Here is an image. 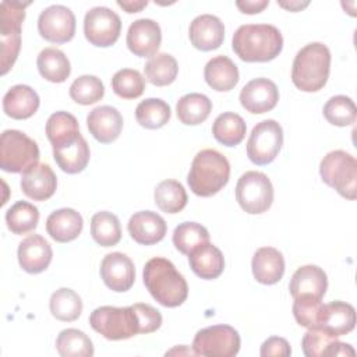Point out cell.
Wrapping results in <instances>:
<instances>
[{"mask_svg": "<svg viewBox=\"0 0 357 357\" xmlns=\"http://www.w3.org/2000/svg\"><path fill=\"white\" fill-rule=\"evenodd\" d=\"M231 47L243 61L265 63L280 54L283 38L275 25L247 24L233 33Z\"/></svg>", "mask_w": 357, "mask_h": 357, "instance_id": "cell-1", "label": "cell"}, {"mask_svg": "<svg viewBox=\"0 0 357 357\" xmlns=\"http://www.w3.org/2000/svg\"><path fill=\"white\" fill-rule=\"evenodd\" d=\"M142 276L145 287L160 305L174 308L187 300V282L169 259L151 258L144 266Z\"/></svg>", "mask_w": 357, "mask_h": 357, "instance_id": "cell-2", "label": "cell"}, {"mask_svg": "<svg viewBox=\"0 0 357 357\" xmlns=\"http://www.w3.org/2000/svg\"><path fill=\"white\" fill-rule=\"evenodd\" d=\"M329 71V49L321 42H312L297 52L291 67V81L303 92H317L325 86Z\"/></svg>", "mask_w": 357, "mask_h": 357, "instance_id": "cell-3", "label": "cell"}, {"mask_svg": "<svg viewBox=\"0 0 357 357\" xmlns=\"http://www.w3.org/2000/svg\"><path fill=\"white\" fill-rule=\"evenodd\" d=\"M229 177L230 163L226 156L215 149H202L192 159L187 183L195 195L212 197L227 184Z\"/></svg>", "mask_w": 357, "mask_h": 357, "instance_id": "cell-4", "label": "cell"}, {"mask_svg": "<svg viewBox=\"0 0 357 357\" xmlns=\"http://www.w3.org/2000/svg\"><path fill=\"white\" fill-rule=\"evenodd\" d=\"M319 174L322 181L343 198H357V160L349 152L336 149L326 153L321 160Z\"/></svg>", "mask_w": 357, "mask_h": 357, "instance_id": "cell-5", "label": "cell"}, {"mask_svg": "<svg viewBox=\"0 0 357 357\" xmlns=\"http://www.w3.org/2000/svg\"><path fill=\"white\" fill-rule=\"evenodd\" d=\"M29 1H8L0 4V45H1V74L6 75L14 66L21 49V25L25 18V8Z\"/></svg>", "mask_w": 357, "mask_h": 357, "instance_id": "cell-6", "label": "cell"}, {"mask_svg": "<svg viewBox=\"0 0 357 357\" xmlns=\"http://www.w3.org/2000/svg\"><path fill=\"white\" fill-rule=\"evenodd\" d=\"M89 324L95 332L109 340H123L139 333L138 317L132 305L98 307L91 312Z\"/></svg>", "mask_w": 357, "mask_h": 357, "instance_id": "cell-7", "label": "cell"}, {"mask_svg": "<svg viewBox=\"0 0 357 357\" xmlns=\"http://www.w3.org/2000/svg\"><path fill=\"white\" fill-rule=\"evenodd\" d=\"M39 146L25 132L6 130L0 138V166L8 173H24L39 160Z\"/></svg>", "mask_w": 357, "mask_h": 357, "instance_id": "cell-8", "label": "cell"}, {"mask_svg": "<svg viewBox=\"0 0 357 357\" xmlns=\"http://www.w3.org/2000/svg\"><path fill=\"white\" fill-rule=\"evenodd\" d=\"M236 199L244 212L264 213L273 202V185L266 174L255 170L245 172L237 181Z\"/></svg>", "mask_w": 357, "mask_h": 357, "instance_id": "cell-9", "label": "cell"}, {"mask_svg": "<svg viewBox=\"0 0 357 357\" xmlns=\"http://www.w3.org/2000/svg\"><path fill=\"white\" fill-rule=\"evenodd\" d=\"M240 335L230 325H212L197 332L192 340L195 356L233 357L240 350Z\"/></svg>", "mask_w": 357, "mask_h": 357, "instance_id": "cell-10", "label": "cell"}, {"mask_svg": "<svg viewBox=\"0 0 357 357\" xmlns=\"http://www.w3.org/2000/svg\"><path fill=\"white\" fill-rule=\"evenodd\" d=\"M283 145L282 126L275 120H262L254 126L250 138L247 141L248 159L264 166L275 160Z\"/></svg>", "mask_w": 357, "mask_h": 357, "instance_id": "cell-11", "label": "cell"}, {"mask_svg": "<svg viewBox=\"0 0 357 357\" xmlns=\"http://www.w3.org/2000/svg\"><path fill=\"white\" fill-rule=\"evenodd\" d=\"M121 32L120 17L109 7H93L84 18V33L86 40L98 47L114 45Z\"/></svg>", "mask_w": 357, "mask_h": 357, "instance_id": "cell-12", "label": "cell"}, {"mask_svg": "<svg viewBox=\"0 0 357 357\" xmlns=\"http://www.w3.org/2000/svg\"><path fill=\"white\" fill-rule=\"evenodd\" d=\"M38 31L47 42L57 45L70 42L75 33V15L66 6H49L39 14Z\"/></svg>", "mask_w": 357, "mask_h": 357, "instance_id": "cell-13", "label": "cell"}, {"mask_svg": "<svg viewBox=\"0 0 357 357\" xmlns=\"http://www.w3.org/2000/svg\"><path fill=\"white\" fill-rule=\"evenodd\" d=\"M100 278L110 290L124 293L135 282L134 262L123 252H110L102 259Z\"/></svg>", "mask_w": 357, "mask_h": 357, "instance_id": "cell-14", "label": "cell"}, {"mask_svg": "<svg viewBox=\"0 0 357 357\" xmlns=\"http://www.w3.org/2000/svg\"><path fill=\"white\" fill-rule=\"evenodd\" d=\"M126 42L130 52L135 56L152 57L162 42L160 26L151 18H139L128 26Z\"/></svg>", "mask_w": 357, "mask_h": 357, "instance_id": "cell-15", "label": "cell"}, {"mask_svg": "<svg viewBox=\"0 0 357 357\" xmlns=\"http://www.w3.org/2000/svg\"><path fill=\"white\" fill-rule=\"evenodd\" d=\"M279 100L276 84L268 78H255L247 82L240 92L241 106L252 113L262 114L272 110Z\"/></svg>", "mask_w": 357, "mask_h": 357, "instance_id": "cell-16", "label": "cell"}, {"mask_svg": "<svg viewBox=\"0 0 357 357\" xmlns=\"http://www.w3.org/2000/svg\"><path fill=\"white\" fill-rule=\"evenodd\" d=\"M88 130L100 144H110L119 138L123 130V116L109 105L98 106L86 117Z\"/></svg>", "mask_w": 357, "mask_h": 357, "instance_id": "cell-17", "label": "cell"}, {"mask_svg": "<svg viewBox=\"0 0 357 357\" xmlns=\"http://www.w3.org/2000/svg\"><path fill=\"white\" fill-rule=\"evenodd\" d=\"M131 238L142 245H152L162 241L167 231L165 219L152 211L135 212L127 225Z\"/></svg>", "mask_w": 357, "mask_h": 357, "instance_id": "cell-18", "label": "cell"}, {"mask_svg": "<svg viewBox=\"0 0 357 357\" xmlns=\"http://www.w3.org/2000/svg\"><path fill=\"white\" fill-rule=\"evenodd\" d=\"M191 45L202 52L218 49L225 39L223 22L212 14H202L192 20L188 29Z\"/></svg>", "mask_w": 357, "mask_h": 357, "instance_id": "cell-19", "label": "cell"}, {"mask_svg": "<svg viewBox=\"0 0 357 357\" xmlns=\"http://www.w3.org/2000/svg\"><path fill=\"white\" fill-rule=\"evenodd\" d=\"M17 255L20 266L25 272L40 273L50 265L53 251L50 244L40 234H31L20 243Z\"/></svg>", "mask_w": 357, "mask_h": 357, "instance_id": "cell-20", "label": "cell"}, {"mask_svg": "<svg viewBox=\"0 0 357 357\" xmlns=\"http://www.w3.org/2000/svg\"><path fill=\"white\" fill-rule=\"evenodd\" d=\"M57 187V177L52 167L46 163H36L22 173L21 190L33 201H46Z\"/></svg>", "mask_w": 357, "mask_h": 357, "instance_id": "cell-21", "label": "cell"}, {"mask_svg": "<svg viewBox=\"0 0 357 357\" xmlns=\"http://www.w3.org/2000/svg\"><path fill=\"white\" fill-rule=\"evenodd\" d=\"M354 326L356 310L351 304L344 301H332L329 304H324L318 329L337 337L350 333Z\"/></svg>", "mask_w": 357, "mask_h": 357, "instance_id": "cell-22", "label": "cell"}, {"mask_svg": "<svg viewBox=\"0 0 357 357\" xmlns=\"http://www.w3.org/2000/svg\"><path fill=\"white\" fill-rule=\"evenodd\" d=\"M328 289V278L324 269L317 265L300 266L291 276L289 290L293 298L300 296H312L321 298L325 296Z\"/></svg>", "mask_w": 357, "mask_h": 357, "instance_id": "cell-23", "label": "cell"}, {"mask_svg": "<svg viewBox=\"0 0 357 357\" xmlns=\"http://www.w3.org/2000/svg\"><path fill=\"white\" fill-rule=\"evenodd\" d=\"M39 95L29 85L18 84L11 86L3 98L4 113L15 120L29 119L39 109Z\"/></svg>", "mask_w": 357, "mask_h": 357, "instance_id": "cell-24", "label": "cell"}, {"mask_svg": "<svg viewBox=\"0 0 357 357\" xmlns=\"http://www.w3.org/2000/svg\"><path fill=\"white\" fill-rule=\"evenodd\" d=\"M252 275L261 284H275L284 273V258L273 247H261L255 251L251 262Z\"/></svg>", "mask_w": 357, "mask_h": 357, "instance_id": "cell-25", "label": "cell"}, {"mask_svg": "<svg viewBox=\"0 0 357 357\" xmlns=\"http://www.w3.org/2000/svg\"><path fill=\"white\" fill-rule=\"evenodd\" d=\"M82 227V216L73 208L57 209L46 219V231L57 243L75 240L81 234Z\"/></svg>", "mask_w": 357, "mask_h": 357, "instance_id": "cell-26", "label": "cell"}, {"mask_svg": "<svg viewBox=\"0 0 357 357\" xmlns=\"http://www.w3.org/2000/svg\"><path fill=\"white\" fill-rule=\"evenodd\" d=\"M188 264L198 278L212 280L222 275L225 269V257L216 245L208 241L188 254Z\"/></svg>", "mask_w": 357, "mask_h": 357, "instance_id": "cell-27", "label": "cell"}, {"mask_svg": "<svg viewBox=\"0 0 357 357\" xmlns=\"http://www.w3.org/2000/svg\"><path fill=\"white\" fill-rule=\"evenodd\" d=\"M204 77L212 89L227 92L238 82V68L227 56H215L206 63Z\"/></svg>", "mask_w": 357, "mask_h": 357, "instance_id": "cell-28", "label": "cell"}, {"mask_svg": "<svg viewBox=\"0 0 357 357\" xmlns=\"http://www.w3.org/2000/svg\"><path fill=\"white\" fill-rule=\"evenodd\" d=\"M45 130L53 149L70 145L81 137L78 121L68 112L53 113L47 119Z\"/></svg>", "mask_w": 357, "mask_h": 357, "instance_id": "cell-29", "label": "cell"}, {"mask_svg": "<svg viewBox=\"0 0 357 357\" xmlns=\"http://www.w3.org/2000/svg\"><path fill=\"white\" fill-rule=\"evenodd\" d=\"M212 112L211 99L198 92L183 95L176 105L177 119L185 126H198L204 123Z\"/></svg>", "mask_w": 357, "mask_h": 357, "instance_id": "cell-30", "label": "cell"}, {"mask_svg": "<svg viewBox=\"0 0 357 357\" xmlns=\"http://www.w3.org/2000/svg\"><path fill=\"white\" fill-rule=\"evenodd\" d=\"M53 158L63 172L68 174H77L82 172L89 162V145L81 135L75 142L53 149Z\"/></svg>", "mask_w": 357, "mask_h": 357, "instance_id": "cell-31", "label": "cell"}, {"mask_svg": "<svg viewBox=\"0 0 357 357\" xmlns=\"http://www.w3.org/2000/svg\"><path fill=\"white\" fill-rule=\"evenodd\" d=\"M39 74L50 82H64L71 73L70 60L67 56L56 47H45L36 60Z\"/></svg>", "mask_w": 357, "mask_h": 357, "instance_id": "cell-32", "label": "cell"}, {"mask_svg": "<svg viewBox=\"0 0 357 357\" xmlns=\"http://www.w3.org/2000/svg\"><path fill=\"white\" fill-rule=\"evenodd\" d=\"M247 126L244 119L233 112L219 114L212 124V135L218 142L226 146L238 145L245 137Z\"/></svg>", "mask_w": 357, "mask_h": 357, "instance_id": "cell-33", "label": "cell"}, {"mask_svg": "<svg viewBox=\"0 0 357 357\" xmlns=\"http://www.w3.org/2000/svg\"><path fill=\"white\" fill-rule=\"evenodd\" d=\"M91 236L102 247H113L121 240L119 218L107 211L96 212L91 219Z\"/></svg>", "mask_w": 357, "mask_h": 357, "instance_id": "cell-34", "label": "cell"}, {"mask_svg": "<svg viewBox=\"0 0 357 357\" xmlns=\"http://www.w3.org/2000/svg\"><path fill=\"white\" fill-rule=\"evenodd\" d=\"M49 308L56 319L63 322H73L78 319L82 312V300L74 290L61 287L50 296Z\"/></svg>", "mask_w": 357, "mask_h": 357, "instance_id": "cell-35", "label": "cell"}, {"mask_svg": "<svg viewBox=\"0 0 357 357\" xmlns=\"http://www.w3.org/2000/svg\"><path fill=\"white\" fill-rule=\"evenodd\" d=\"M156 206L165 213H178L187 205V192L176 180L160 181L153 192Z\"/></svg>", "mask_w": 357, "mask_h": 357, "instance_id": "cell-36", "label": "cell"}, {"mask_svg": "<svg viewBox=\"0 0 357 357\" xmlns=\"http://www.w3.org/2000/svg\"><path fill=\"white\" fill-rule=\"evenodd\" d=\"M146 79L156 86L170 85L178 73V64L176 59L169 53H156L152 56L144 67Z\"/></svg>", "mask_w": 357, "mask_h": 357, "instance_id": "cell-37", "label": "cell"}, {"mask_svg": "<svg viewBox=\"0 0 357 357\" xmlns=\"http://www.w3.org/2000/svg\"><path fill=\"white\" fill-rule=\"evenodd\" d=\"M56 349L63 357H91L93 344L86 333L75 328L61 331L56 339Z\"/></svg>", "mask_w": 357, "mask_h": 357, "instance_id": "cell-38", "label": "cell"}, {"mask_svg": "<svg viewBox=\"0 0 357 357\" xmlns=\"http://www.w3.org/2000/svg\"><path fill=\"white\" fill-rule=\"evenodd\" d=\"M39 222L38 208L26 201H18L6 212V223L11 233L25 234L36 229Z\"/></svg>", "mask_w": 357, "mask_h": 357, "instance_id": "cell-39", "label": "cell"}, {"mask_svg": "<svg viewBox=\"0 0 357 357\" xmlns=\"http://www.w3.org/2000/svg\"><path fill=\"white\" fill-rule=\"evenodd\" d=\"M170 106L159 98H148L138 103L135 109V119L139 126L148 130L163 127L170 120Z\"/></svg>", "mask_w": 357, "mask_h": 357, "instance_id": "cell-40", "label": "cell"}, {"mask_svg": "<svg viewBox=\"0 0 357 357\" xmlns=\"http://www.w3.org/2000/svg\"><path fill=\"white\" fill-rule=\"evenodd\" d=\"M209 241L208 230L197 222H183L173 231V244L184 255Z\"/></svg>", "mask_w": 357, "mask_h": 357, "instance_id": "cell-41", "label": "cell"}, {"mask_svg": "<svg viewBox=\"0 0 357 357\" xmlns=\"http://www.w3.org/2000/svg\"><path fill=\"white\" fill-rule=\"evenodd\" d=\"M68 93L75 103L88 106L99 102L103 98L105 86L100 78L85 74L73 81Z\"/></svg>", "mask_w": 357, "mask_h": 357, "instance_id": "cell-42", "label": "cell"}, {"mask_svg": "<svg viewBox=\"0 0 357 357\" xmlns=\"http://www.w3.org/2000/svg\"><path fill=\"white\" fill-rule=\"evenodd\" d=\"M112 89L123 99H137L145 91V78L138 70L123 68L113 75Z\"/></svg>", "mask_w": 357, "mask_h": 357, "instance_id": "cell-43", "label": "cell"}, {"mask_svg": "<svg viewBox=\"0 0 357 357\" xmlns=\"http://www.w3.org/2000/svg\"><path fill=\"white\" fill-rule=\"evenodd\" d=\"M324 117L328 120V123L333 126L346 127L356 121L357 109L354 102L349 96L336 95L325 103Z\"/></svg>", "mask_w": 357, "mask_h": 357, "instance_id": "cell-44", "label": "cell"}, {"mask_svg": "<svg viewBox=\"0 0 357 357\" xmlns=\"http://www.w3.org/2000/svg\"><path fill=\"white\" fill-rule=\"evenodd\" d=\"M322 307L324 304L321 298H315L312 296H300L294 298L293 315L298 325L307 329H318Z\"/></svg>", "mask_w": 357, "mask_h": 357, "instance_id": "cell-45", "label": "cell"}, {"mask_svg": "<svg viewBox=\"0 0 357 357\" xmlns=\"http://www.w3.org/2000/svg\"><path fill=\"white\" fill-rule=\"evenodd\" d=\"M335 340V336L322 329H308L301 340L303 353L307 357H328V351Z\"/></svg>", "mask_w": 357, "mask_h": 357, "instance_id": "cell-46", "label": "cell"}, {"mask_svg": "<svg viewBox=\"0 0 357 357\" xmlns=\"http://www.w3.org/2000/svg\"><path fill=\"white\" fill-rule=\"evenodd\" d=\"M132 308L135 310L138 317L139 333H152L160 328L162 315L155 307L146 303H137L132 305Z\"/></svg>", "mask_w": 357, "mask_h": 357, "instance_id": "cell-47", "label": "cell"}, {"mask_svg": "<svg viewBox=\"0 0 357 357\" xmlns=\"http://www.w3.org/2000/svg\"><path fill=\"white\" fill-rule=\"evenodd\" d=\"M259 354L262 357H287L291 354V349L284 337L271 336L261 344Z\"/></svg>", "mask_w": 357, "mask_h": 357, "instance_id": "cell-48", "label": "cell"}, {"mask_svg": "<svg viewBox=\"0 0 357 357\" xmlns=\"http://www.w3.org/2000/svg\"><path fill=\"white\" fill-rule=\"evenodd\" d=\"M269 0H238L236 1L237 8L244 14H258L268 7Z\"/></svg>", "mask_w": 357, "mask_h": 357, "instance_id": "cell-49", "label": "cell"}, {"mask_svg": "<svg viewBox=\"0 0 357 357\" xmlns=\"http://www.w3.org/2000/svg\"><path fill=\"white\" fill-rule=\"evenodd\" d=\"M356 354V351H354V349L350 346V344H347V343H343V342H339L337 339L332 343V346H331V349H329V351H328V357H333V356H354Z\"/></svg>", "mask_w": 357, "mask_h": 357, "instance_id": "cell-50", "label": "cell"}, {"mask_svg": "<svg viewBox=\"0 0 357 357\" xmlns=\"http://www.w3.org/2000/svg\"><path fill=\"white\" fill-rule=\"evenodd\" d=\"M117 6L121 7L126 13L132 14V13H138L141 11L144 7L148 6V1H139V0H128V1H117Z\"/></svg>", "mask_w": 357, "mask_h": 357, "instance_id": "cell-51", "label": "cell"}, {"mask_svg": "<svg viewBox=\"0 0 357 357\" xmlns=\"http://www.w3.org/2000/svg\"><path fill=\"white\" fill-rule=\"evenodd\" d=\"M278 4H279L280 7L289 10V11H300V10L305 8L310 3H308V1L301 3V1H279V0H278Z\"/></svg>", "mask_w": 357, "mask_h": 357, "instance_id": "cell-52", "label": "cell"}]
</instances>
